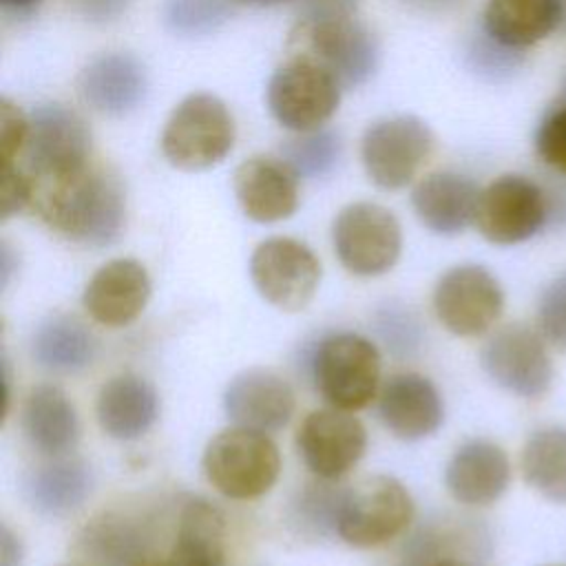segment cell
<instances>
[{
    "label": "cell",
    "mask_w": 566,
    "mask_h": 566,
    "mask_svg": "<svg viewBox=\"0 0 566 566\" xmlns=\"http://www.w3.org/2000/svg\"><path fill=\"white\" fill-rule=\"evenodd\" d=\"M31 206L53 232L86 248L111 245L126 223L122 181L95 164L69 177L33 184Z\"/></svg>",
    "instance_id": "obj_1"
},
{
    "label": "cell",
    "mask_w": 566,
    "mask_h": 566,
    "mask_svg": "<svg viewBox=\"0 0 566 566\" xmlns=\"http://www.w3.org/2000/svg\"><path fill=\"white\" fill-rule=\"evenodd\" d=\"M234 139L237 126L226 102L212 93H190L170 111L159 144L172 168L199 172L221 164Z\"/></svg>",
    "instance_id": "obj_2"
},
{
    "label": "cell",
    "mask_w": 566,
    "mask_h": 566,
    "mask_svg": "<svg viewBox=\"0 0 566 566\" xmlns=\"http://www.w3.org/2000/svg\"><path fill=\"white\" fill-rule=\"evenodd\" d=\"M201 471L223 497L256 500L276 484L281 453L268 433L234 424L210 438L201 455Z\"/></svg>",
    "instance_id": "obj_3"
},
{
    "label": "cell",
    "mask_w": 566,
    "mask_h": 566,
    "mask_svg": "<svg viewBox=\"0 0 566 566\" xmlns=\"http://www.w3.org/2000/svg\"><path fill=\"white\" fill-rule=\"evenodd\" d=\"M413 500L391 475H367L343 491L336 513L338 537L354 548H378L407 531Z\"/></svg>",
    "instance_id": "obj_4"
},
{
    "label": "cell",
    "mask_w": 566,
    "mask_h": 566,
    "mask_svg": "<svg viewBox=\"0 0 566 566\" xmlns=\"http://www.w3.org/2000/svg\"><path fill=\"white\" fill-rule=\"evenodd\" d=\"M380 352L354 332L325 336L312 356V378L323 400L343 411L365 409L380 391Z\"/></svg>",
    "instance_id": "obj_5"
},
{
    "label": "cell",
    "mask_w": 566,
    "mask_h": 566,
    "mask_svg": "<svg viewBox=\"0 0 566 566\" xmlns=\"http://www.w3.org/2000/svg\"><path fill=\"white\" fill-rule=\"evenodd\" d=\"M551 226L546 184L504 172L480 192L475 228L493 245H517Z\"/></svg>",
    "instance_id": "obj_6"
},
{
    "label": "cell",
    "mask_w": 566,
    "mask_h": 566,
    "mask_svg": "<svg viewBox=\"0 0 566 566\" xmlns=\"http://www.w3.org/2000/svg\"><path fill=\"white\" fill-rule=\"evenodd\" d=\"M332 245L349 274L382 276L400 259L402 230L396 214L385 206L354 201L334 217Z\"/></svg>",
    "instance_id": "obj_7"
},
{
    "label": "cell",
    "mask_w": 566,
    "mask_h": 566,
    "mask_svg": "<svg viewBox=\"0 0 566 566\" xmlns=\"http://www.w3.org/2000/svg\"><path fill=\"white\" fill-rule=\"evenodd\" d=\"M42 184L75 175L91 164V130L86 122L62 104H42L29 115V135L15 161Z\"/></svg>",
    "instance_id": "obj_8"
},
{
    "label": "cell",
    "mask_w": 566,
    "mask_h": 566,
    "mask_svg": "<svg viewBox=\"0 0 566 566\" xmlns=\"http://www.w3.org/2000/svg\"><path fill=\"white\" fill-rule=\"evenodd\" d=\"M340 82L318 62L294 55L281 64L265 91L272 117L292 133L321 128L340 104Z\"/></svg>",
    "instance_id": "obj_9"
},
{
    "label": "cell",
    "mask_w": 566,
    "mask_h": 566,
    "mask_svg": "<svg viewBox=\"0 0 566 566\" xmlns=\"http://www.w3.org/2000/svg\"><path fill=\"white\" fill-rule=\"evenodd\" d=\"M294 55H305L325 66L343 88L365 84L378 69L380 46L376 35L354 18L298 22L290 38Z\"/></svg>",
    "instance_id": "obj_10"
},
{
    "label": "cell",
    "mask_w": 566,
    "mask_h": 566,
    "mask_svg": "<svg viewBox=\"0 0 566 566\" xmlns=\"http://www.w3.org/2000/svg\"><path fill=\"white\" fill-rule=\"evenodd\" d=\"M436 146L431 128L416 115L382 117L360 139L365 175L380 190H400L413 181Z\"/></svg>",
    "instance_id": "obj_11"
},
{
    "label": "cell",
    "mask_w": 566,
    "mask_h": 566,
    "mask_svg": "<svg viewBox=\"0 0 566 566\" xmlns=\"http://www.w3.org/2000/svg\"><path fill=\"white\" fill-rule=\"evenodd\" d=\"M431 305L438 323L460 338L486 334L502 316L504 292L491 270L478 263L449 268L433 287Z\"/></svg>",
    "instance_id": "obj_12"
},
{
    "label": "cell",
    "mask_w": 566,
    "mask_h": 566,
    "mask_svg": "<svg viewBox=\"0 0 566 566\" xmlns=\"http://www.w3.org/2000/svg\"><path fill=\"white\" fill-rule=\"evenodd\" d=\"M250 279L263 301L283 312H298L318 290L321 261L298 239L270 237L250 256Z\"/></svg>",
    "instance_id": "obj_13"
},
{
    "label": "cell",
    "mask_w": 566,
    "mask_h": 566,
    "mask_svg": "<svg viewBox=\"0 0 566 566\" xmlns=\"http://www.w3.org/2000/svg\"><path fill=\"white\" fill-rule=\"evenodd\" d=\"M480 365L497 387L520 398H539L553 382L546 338L522 323L495 329L480 349Z\"/></svg>",
    "instance_id": "obj_14"
},
{
    "label": "cell",
    "mask_w": 566,
    "mask_h": 566,
    "mask_svg": "<svg viewBox=\"0 0 566 566\" xmlns=\"http://www.w3.org/2000/svg\"><path fill=\"white\" fill-rule=\"evenodd\" d=\"M294 444L303 464L316 478L338 480L363 460L367 431L349 411L316 409L298 424Z\"/></svg>",
    "instance_id": "obj_15"
},
{
    "label": "cell",
    "mask_w": 566,
    "mask_h": 566,
    "mask_svg": "<svg viewBox=\"0 0 566 566\" xmlns=\"http://www.w3.org/2000/svg\"><path fill=\"white\" fill-rule=\"evenodd\" d=\"M148 270L135 259H113L99 265L82 292L86 314L111 329L139 318L150 301Z\"/></svg>",
    "instance_id": "obj_16"
},
{
    "label": "cell",
    "mask_w": 566,
    "mask_h": 566,
    "mask_svg": "<svg viewBox=\"0 0 566 566\" xmlns=\"http://www.w3.org/2000/svg\"><path fill=\"white\" fill-rule=\"evenodd\" d=\"M232 188L239 208L254 223L290 219L298 208V175L283 157H248L237 166Z\"/></svg>",
    "instance_id": "obj_17"
},
{
    "label": "cell",
    "mask_w": 566,
    "mask_h": 566,
    "mask_svg": "<svg viewBox=\"0 0 566 566\" xmlns=\"http://www.w3.org/2000/svg\"><path fill=\"white\" fill-rule=\"evenodd\" d=\"M77 93L95 113L126 117L146 99L148 71L133 53H102L80 71Z\"/></svg>",
    "instance_id": "obj_18"
},
{
    "label": "cell",
    "mask_w": 566,
    "mask_h": 566,
    "mask_svg": "<svg viewBox=\"0 0 566 566\" xmlns=\"http://www.w3.org/2000/svg\"><path fill=\"white\" fill-rule=\"evenodd\" d=\"M378 418L394 438L416 442L440 429L444 402L427 376L400 371L389 376L378 391Z\"/></svg>",
    "instance_id": "obj_19"
},
{
    "label": "cell",
    "mask_w": 566,
    "mask_h": 566,
    "mask_svg": "<svg viewBox=\"0 0 566 566\" xmlns=\"http://www.w3.org/2000/svg\"><path fill=\"white\" fill-rule=\"evenodd\" d=\"M296 407L292 385L272 369L252 367L237 374L223 391V411L237 424L261 433L283 429Z\"/></svg>",
    "instance_id": "obj_20"
},
{
    "label": "cell",
    "mask_w": 566,
    "mask_h": 566,
    "mask_svg": "<svg viewBox=\"0 0 566 566\" xmlns=\"http://www.w3.org/2000/svg\"><path fill=\"white\" fill-rule=\"evenodd\" d=\"M511 482V464L504 449L491 440L473 438L460 444L444 467L449 495L464 506L497 502Z\"/></svg>",
    "instance_id": "obj_21"
},
{
    "label": "cell",
    "mask_w": 566,
    "mask_h": 566,
    "mask_svg": "<svg viewBox=\"0 0 566 566\" xmlns=\"http://www.w3.org/2000/svg\"><path fill=\"white\" fill-rule=\"evenodd\" d=\"M480 192L482 190L471 177L453 170H440L416 184L411 206L427 230L453 237L475 223Z\"/></svg>",
    "instance_id": "obj_22"
},
{
    "label": "cell",
    "mask_w": 566,
    "mask_h": 566,
    "mask_svg": "<svg viewBox=\"0 0 566 566\" xmlns=\"http://www.w3.org/2000/svg\"><path fill=\"white\" fill-rule=\"evenodd\" d=\"M95 418L104 436L122 442L137 440L157 422L159 396L146 378L117 374L99 387Z\"/></svg>",
    "instance_id": "obj_23"
},
{
    "label": "cell",
    "mask_w": 566,
    "mask_h": 566,
    "mask_svg": "<svg viewBox=\"0 0 566 566\" xmlns=\"http://www.w3.org/2000/svg\"><path fill=\"white\" fill-rule=\"evenodd\" d=\"M27 442L49 458L66 455L80 440V418L71 398L57 385L33 387L20 409Z\"/></svg>",
    "instance_id": "obj_24"
},
{
    "label": "cell",
    "mask_w": 566,
    "mask_h": 566,
    "mask_svg": "<svg viewBox=\"0 0 566 566\" xmlns=\"http://www.w3.org/2000/svg\"><path fill=\"white\" fill-rule=\"evenodd\" d=\"M93 491L91 467L80 458H53L22 478V495L29 509L44 517L75 513Z\"/></svg>",
    "instance_id": "obj_25"
},
{
    "label": "cell",
    "mask_w": 566,
    "mask_h": 566,
    "mask_svg": "<svg viewBox=\"0 0 566 566\" xmlns=\"http://www.w3.org/2000/svg\"><path fill=\"white\" fill-rule=\"evenodd\" d=\"M559 27L557 0H486L482 11V31L515 51H526L559 33Z\"/></svg>",
    "instance_id": "obj_26"
},
{
    "label": "cell",
    "mask_w": 566,
    "mask_h": 566,
    "mask_svg": "<svg viewBox=\"0 0 566 566\" xmlns=\"http://www.w3.org/2000/svg\"><path fill=\"white\" fill-rule=\"evenodd\" d=\"M157 566H226V520L206 500L184 504L175 544Z\"/></svg>",
    "instance_id": "obj_27"
},
{
    "label": "cell",
    "mask_w": 566,
    "mask_h": 566,
    "mask_svg": "<svg viewBox=\"0 0 566 566\" xmlns=\"http://www.w3.org/2000/svg\"><path fill=\"white\" fill-rule=\"evenodd\" d=\"M97 340L73 316H49L31 336L33 360L53 374H77L95 360Z\"/></svg>",
    "instance_id": "obj_28"
},
{
    "label": "cell",
    "mask_w": 566,
    "mask_h": 566,
    "mask_svg": "<svg viewBox=\"0 0 566 566\" xmlns=\"http://www.w3.org/2000/svg\"><path fill=\"white\" fill-rule=\"evenodd\" d=\"M84 555L97 566H157L148 539L137 524L124 515L104 513L82 531Z\"/></svg>",
    "instance_id": "obj_29"
},
{
    "label": "cell",
    "mask_w": 566,
    "mask_h": 566,
    "mask_svg": "<svg viewBox=\"0 0 566 566\" xmlns=\"http://www.w3.org/2000/svg\"><path fill=\"white\" fill-rule=\"evenodd\" d=\"M524 482L553 504L566 506V427L533 431L520 453Z\"/></svg>",
    "instance_id": "obj_30"
},
{
    "label": "cell",
    "mask_w": 566,
    "mask_h": 566,
    "mask_svg": "<svg viewBox=\"0 0 566 566\" xmlns=\"http://www.w3.org/2000/svg\"><path fill=\"white\" fill-rule=\"evenodd\" d=\"M343 155L340 135L334 130L316 128L307 133H296L281 148V157L292 166L298 177L316 179L329 175Z\"/></svg>",
    "instance_id": "obj_31"
},
{
    "label": "cell",
    "mask_w": 566,
    "mask_h": 566,
    "mask_svg": "<svg viewBox=\"0 0 566 566\" xmlns=\"http://www.w3.org/2000/svg\"><path fill=\"white\" fill-rule=\"evenodd\" d=\"M232 7L228 0H164L161 22L177 38H206L219 31Z\"/></svg>",
    "instance_id": "obj_32"
},
{
    "label": "cell",
    "mask_w": 566,
    "mask_h": 566,
    "mask_svg": "<svg viewBox=\"0 0 566 566\" xmlns=\"http://www.w3.org/2000/svg\"><path fill=\"white\" fill-rule=\"evenodd\" d=\"M464 57H467L469 71L491 84L511 80L524 66V51H515L495 42L482 29L480 33H473L471 40L467 42Z\"/></svg>",
    "instance_id": "obj_33"
},
{
    "label": "cell",
    "mask_w": 566,
    "mask_h": 566,
    "mask_svg": "<svg viewBox=\"0 0 566 566\" xmlns=\"http://www.w3.org/2000/svg\"><path fill=\"white\" fill-rule=\"evenodd\" d=\"M537 159L553 172L566 177V104L555 102L539 117L533 133Z\"/></svg>",
    "instance_id": "obj_34"
},
{
    "label": "cell",
    "mask_w": 566,
    "mask_h": 566,
    "mask_svg": "<svg viewBox=\"0 0 566 566\" xmlns=\"http://www.w3.org/2000/svg\"><path fill=\"white\" fill-rule=\"evenodd\" d=\"M537 327L546 343L566 352V270L542 290L537 301Z\"/></svg>",
    "instance_id": "obj_35"
},
{
    "label": "cell",
    "mask_w": 566,
    "mask_h": 566,
    "mask_svg": "<svg viewBox=\"0 0 566 566\" xmlns=\"http://www.w3.org/2000/svg\"><path fill=\"white\" fill-rule=\"evenodd\" d=\"M29 135V115L9 97L0 99V159L15 164L24 150Z\"/></svg>",
    "instance_id": "obj_36"
},
{
    "label": "cell",
    "mask_w": 566,
    "mask_h": 566,
    "mask_svg": "<svg viewBox=\"0 0 566 566\" xmlns=\"http://www.w3.org/2000/svg\"><path fill=\"white\" fill-rule=\"evenodd\" d=\"M33 184L20 164H2L0 175V217L7 221L9 217L22 212L31 206Z\"/></svg>",
    "instance_id": "obj_37"
},
{
    "label": "cell",
    "mask_w": 566,
    "mask_h": 566,
    "mask_svg": "<svg viewBox=\"0 0 566 566\" xmlns=\"http://www.w3.org/2000/svg\"><path fill=\"white\" fill-rule=\"evenodd\" d=\"M298 22H325L354 18L358 0H292Z\"/></svg>",
    "instance_id": "obj_38"
},
{
    "label": "cell",
    "mask_w": 566,
    "mask_h": 566,
    "mask_svg": "<svg viewBox=\"0 0 566 566\" xmlns=\"http://www.w3.org/2000/svg\"><path fill=\"white\" fill-rule=\"evenodd\" d=\"M71 11L91 24L117 22L133 0H66Z\"/></svg>",
    "instance_id": "obj_39"
},
{
    "label": "cell",
    "mask_w": 566,
    "mask_h": 566,
    "mask_svg": "<svg viewBox=\"0 0 566 566\" xmlns=\"http://www.w3.org/2000/svg\"><path fill=\"white\" fill-rule=\"evenodd\" d=\"M22 542L20 537L7 526H0V566H22Z\"/></svg>",
    "instance_id": "obj_40"
},
{
    "label": "cell",
    "mask_w": 566,
    "mask_h": 566,
    "mask_svg": "<svg viewBox=\"0 0 566 566\" xmlns=\"http://www.w3.org/2000/svg\"><path fill=\"white\" fill-rule=\"evenodd\" d=\"M44 0H0V9L9 20H27L42 7Z\"/></svg>",
    "instance_id": "obj_41"
},
{
    "label": "cell",
    "mask_w": 566,
    "mask_h": 566,
    "mask_svg": "<svg viewBox=\"0 0 566 566\" xmlns=\"http://www.w3.org/2000/svg\"><path fill=\"white\" fill-rule=\"evenodd\" d=\"M409 4H416L422 11H449L462 0H407Z\"/></svg>",
    "instance_id": "obj_42"
},
{
    "label": "cell",
    "mask_w": 566,
    "mask_h": 566,
    "mask_svg": "<svg viewBox=\"0 0 566 566\" xmlns=\"http://www.w3.org/2000/svg\"><path fill=\"white\" fill-rule=\"evenodd\" d=\"M559 2V13H562V27L559 33H566V0H557Z\"/></svg>",
    "instance_id": "obj_43"
},
{
    "label": "cell",
    "mask_w": 566,
    "mask_h": 566,
    "mask_svg": "<svg viewBox=\"0 0 566 566\" xmlns=\"http://www.w3.org/2000/svg\"><path fill=\"white\" fill-rule=\"evenodd\" d=\"M555 102H564L566 104V75L562 77V82H559V93H557V99Z\"/></svg>",
    "instance_id": "obj_44"
},
{
    "label": "cell",
    "mask_w": 566,
    "mask_h": 566,
    "mask_svg": "<svg viewBox=\"0 0 566 566\" xmlns=\"http://www.w3.org/2000/svg\"><path fill=\"white\" fill-rule=\"evenodd\" d=\"M427 566H460V564H455L451 559H436V562H429Z\"/></svg>",
    "instance_id": "obj_45"
},
{
    "label": "cell",
    "mask_w": 566,
    "mask_h": 566,
    "mask_svg": "<svg viewBox=\"0 0 566 566\" xmlns=\"http://www.w3.org/2000/svg\"><path fill=\"white\" fill-rule=\"evenodd\" d=\"M546 566H566V564H546Z\"/></svg>",
    "instance_id": "obj_46"
}]
</instances>
